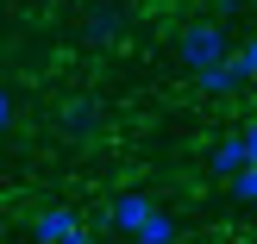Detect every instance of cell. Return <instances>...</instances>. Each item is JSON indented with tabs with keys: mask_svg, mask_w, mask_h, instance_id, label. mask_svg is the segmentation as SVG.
Segmentation results:
<instances>
[{
	"mask_svg": "<svg viewBox=\"0 0 257 244\" xmlns=\"http://www.w3.org/2000/svg\"><path fill=\"white\" fill-rule=\"evenodd\" d=\"M226 57H232V32H226L220 19H195V25H182V38H176V63H182L188 75L213 69V63H226Z\"/></svg>",
	"mask_w": 257,
	"mask_h": 244,
	"instance_id": "1",
	"label": "cell"
},
{
	"mask_svg": "<svg viewBox=\"0 0 257 244\" xmlns=\"http://www.w3.org/2000/svg\"><path fill=\"white\" fill-rule=\"evenodd\" d=\"M151 213H157V200H151L145 188H132V194H119V200L107 207V225H113L119 238H138V232L151 225Z\"/></svg>",
	"mask_w": 257,
	"mask_h": 244,
	"instance_id": "2",
	"label": "cell"
},
{
	"mask_svg": "<svg viewBox=\"0 0 257 244\" xmlns=\"http://www.w3.org/2000/svg\"><path fill=\"white\" fill-rule=\"evenodd\" d=\"M25 232H32V244H63L69 232H82V213H75L69 200H50V207L38 213V219L25 225Z\"/></svg>",
	"mask_w": 257,
	"mask_h": 244,
	"instance_id": "3",
	"label": "cell"
},
{
	"mask_svg": "<svg viewBox=\"0 0 257 244\" xmlns=\"http://www.w3.org/2000/svg\"><path fill=\"white\" fill-rule=\"evenodd\" d=\"M57 125H63V138H94V132H100V94H75V100H63Z\"/></svg>",
	"mask_w": 257,
	"mask_h": 244,
	"instance_id": "4",
	"label": "cell"
},
{
	"mask_svg": "<svg viewBox=\"0 0 257 244\" xmlns=\"http://www.w3.org/2000/svg\"><path fill=\"white\" fill-rule=\"evenodd\" d=\"M125 19H132V13H125V0H94V13H88V44H113V38L125 32Z\"/></svg>",
	"mask_w": 257,
	"mask_h": 244,
	"instance_id": "5",
	"label": "cell"
},
{
	"mask_svg": "<svg viewBox=\"0 0 257 244\" xmlns=\"http://www.w3.org/2000/svg\"><path fill=\"white\" fill-rule=\"evenodd\" d=\"M245 163H257L251 157V144H245V132H232V138H220L213 144V157H207V169H213V182H232Z\"/></svg>",
	"mask_w": 257,
	"mask_h": 244,
	"instance_id": "6",
	"label": "cell"
},
{
	"mask_svg": "<svg viewBox=\"0 0 257 244\" xmlns=\"http://www.w3.org/2000/svg\"><path fill=\"white\" fill-rule=\"evenodd\" d=\"M238 88H251V82H245V69H238L232 57H226V63H213V69H201V75H195V94H207V100H226V94H238Z\"/></svg>",
	"mask_w": 257,
	"mask_h": 244,
	"instance_id": "7",
	"label": "cell"
},
{
	"mask_svg": "<svg viewBox=\"0 0 257 244\" xmlns=\"http://www.w3.org/2000/svg\"><path fill=\"white\" fill-rule=\"evenodd\" d=\"M176 232H182V225H176V213H151V225H145V232H138L132 244H176Z\"/></svg>",
	"mask_w": 257,
	"mask_h": 244,
	"instance_id": "8",
	"label": "cell"
},
{
	"mask_svg": "<svg viewBox=\"0 0 257 244\" xmlns=\"http://www.w3.org/2000/svg\"><path fill=\"white\" fill-rule=\"evenodd\" d=\"M226 188H232V200H238V207H257V163H245V169H238Z\"/></svg>",
	"mask_w": 257,
	"mask_h": 244,
	"instance_id": "9",
	"label": "cell"
},
{
	"mask_svg": "<svg viewBox=\"0 0 257 244\" xmlns=\"http://www.w3.org/2000/svg\"><path fill=\"white\" fill-rule=\"evenodd\" d=\"M232 63H238V69H245V82H257V32H251L245 44L232 50Z\"/></svg>",
	"mask_w": 257,
	"mask_h": 244,
	"instance_id": "10",
	"label": "cell"
},
{
	"mask_svg": "<svg viewBox=\"0 0 257 244\" xmlns=\"http://www.w3.org/2000/svg\"><path fill=\"white\" fill-rule=\"evenodd\" d=\"M19 125V88H0V132Z\"/></svg>",
	"mask_w": 257,
	"mask_h": 244,
	"instance_id": "11",
	"label": "cell"
},
{
	"mask_svg": "<svg viewBox=\"0 0 257 244\" xmlns=\"http://www.w3.org/2000/svg\"><path fill=\"white\" fill-rule=\"evenodd\" d=\"M245 144H251V157H257V119H251V125H245Z\"/></svg>",
	"mask_w": 257,
	"mask_h": 244,
	"instance_id": "12",
	"label": "cell"
},
{
	"mask_svg": "<svg viewBox=\"0 0 257 244\" xmlns=\"http://www.w3.org/2000/svg\"><path fill=\"white\" fill-rule=\"evenodd\" d=\"M63 244H88V232H69V238H63Z\"/></svg>",
	"mask_w": 257,
	"mask_h": 244,
	"instance_id": "13",
	"label": "cell"
},
{
	"mask_svg": "<svg viewBox=\"0 0 257 244\" xmlns=\"http://www.w3.org/2000/svg\"><path fill=\"white\" fill-rule=\"evenodd\" d=\"M251 213H257V207H251Z\"/></svg>",
	"mask_w": 257,
	"mask_h": 244,
	"instance_id": "14",
	"label": "cell"
}]
</instances>
